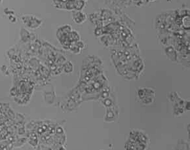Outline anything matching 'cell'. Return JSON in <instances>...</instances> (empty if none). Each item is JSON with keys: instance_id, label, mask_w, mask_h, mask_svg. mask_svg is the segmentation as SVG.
Instances as JSON below:
<instances>
[{"instance_id": "6da1fadb", "label": "cell", "mask_w": 190, "mask_h": 150, "mask_svg": "<svg viewBox=\"0 0 190 150\" xmlns=\"http://www.w3.org/2000/svg\"><path fill=\"white\" fill-rule=\"evenodd\" d=\"M23 22L30 28H36L39 26L41 23V20L34 16H25L22 17Z\"/></svg>"}, {"instance_id": "7a4b0ae2", "label": "cell", "mask_w": 190, "mask_h": 150, "mask_svg": "<svg viewBox=\"0 0 190 150\" xmlns=\"http://www.w3.org/2000/svg\"><path fill=\"white\" fill-rule=\"evenodd\" d=\"M86 15L81 11L75 12L73 15V20L77 24H82L86 20Z\"/></svg>"}, {"instance_id": "3957f363", "label": "cell", "mask_w": 190, "mask_h": 150, "mask_svg": "<svg viewBox=\"0 0 190 150\" xmlns=\"http://www.w3.org/2000/svg\"><path fill=\"white\" fill-rule=\"evenodd\" d=\"M85 5V1L83 0H76L74 1V7L76 10L81 11Z\"/></svg>"}, {"instance_id": "277c9868", "label": "cell", "mask_w": 190, "mask_h": 150, "mask_svg": "<svg viewBox=\"0 0 190 150\" xmlns=\"http://www.w3.org/2000/svg\"><path fill=\"white\" fill-rule=\"evenodd\" d=\"M115 117V113L112 110L108 109L107 110L106 115V121H110Z\"/></svg>"}, {"instance_id": "5b68a950", "label": "cell", "mask_w": 190, "mask_h": 150, "mask_svg": "<svg viewBox=\"0 0 190 150\" xmlns=\"http://www.w3.org/2000/svg\"><path fill=\"white\" fill-rule=\"evenodd\" d=\"M74 70V66L70 62H68L64 65V71L66 73H71Z\"/></svg>"}, {"instance_id": "8992f818", "label": "cell", "mask_w": 190, "mask_h": 150, "mask_svg": "<svg viewBox=\"0 0 190 150\" xmlns=\"http://www.w3.org/2000/svg\"><path fill=\"white\" fill-rule=\"evenodd\" d=\"M138 95L141 100H142L146 96V90L145 89H140L138 91Z\"/></svg>"}, {"instance_id": "52a82bcc", "label": "cell", "mask_w": 190, "mask_h": 150, "mask_svg": "<svg viewBox=\"0 0 190 150\" xmlns=\"http://www.w3.org/2000/svg\"><path fill=\"white\" fill-rule=\"evenodd\" d=\"M102 102L106 107H110L111 106V105H112V101H111V99L107 98L104 99V101H103Z\"/></svg>"}, {"instance_id": "ba28073f", "label": "cell", "mask_w": 190, "mask_h": 150, "mask_svg": "<svg viewBox=\"0 0 190 150\" xmlns=\"http://www.w3.org/2000/svg\"><path fill=\"white\" fill-rule=\"evenodd\" d=\"M186 107L187 110H189V101L187 102V104H186Z\"/></svg>"}, {"instance_id": "9c48e42d", "label": "cell", "mask_w": 190, "mask_h": 150, "mask_svg": "<svg viewBox=\"0 0 190 150\" xmlns=\"http://www.w3.org/2000/svg\"><path fill=\"white\" fill-rule=\"evenodd\" d=\"M149 1H155V0H149Z\"/></svg>"}, {"instance_id": "30bf717a", "label": "cell", "mask_w": 190, "mask_h": 150, "mask_svg": "<svg viewBox=\"0 0 190 150\" xmlns=\"http://www.w3.org/2000/svg\"><path fill=\"white\" fill-rule=\"evenodd\" d=\"M83 1H86V0H83Z\"/></svg>"}]
</instances>
